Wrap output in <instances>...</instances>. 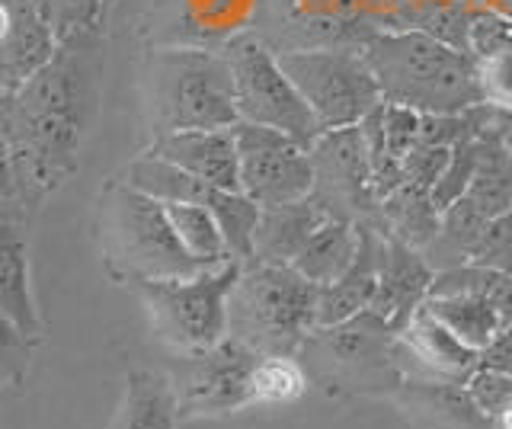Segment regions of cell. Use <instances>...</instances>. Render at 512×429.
Instances as JSON below:
<instances>
[{
  "instance_id": "obj_1",
  "label": "cell",
  "mask_w": 512,
  "mask_h": 429,
  "mask_svg": "<svg viewBox=\"0 0 512 429\" xmlns=\"http://www.w3.org/2000/svg\"><path fill=\"white\" fill-rule=\"evenodd\" d=\"M103 36L71 33L45 68L4 97V221L29 228L80 164L100 103Z\"/></svg>"
},
{
  "instance_id": "obj_2",
  "label": "cell",
  "mask_w": 512,
  "mask_h": 429,
  "mask_svg": "<svg viewBox=\"0 0 512 429\" xmlns=\"http://www.w3.org/2000/svg\"><path fill=\"white\" fill-rule=\"evenodd\" d=\"M384 103L416 113H464L484 103L477 58L436 39L426 29H381L362 39Z\"/></svg>"
},
{
  "instance_id": "obj_3",
  "label": "cell",
  "mask_w": 512,
  "mask_h": 429,
  "mask_svg": "<svg viewBox=\"0 0 512 429\" xmlns=\"http://www.w3.org/2000/svg\"><path fill=\"white\" fill-rule=\"evenodd\" d=\"M96 241L106 276L122 285L180 279L208 269L183 247L167 205L122 177L106 183L96 199Z\"/></svg>"
},
{
  "instance_id": "obj_4",
  "label": "cell",
  "mask_w": 512,
  "mask_h": 429,
  "mask_svg": "<svg viewBox=\"0 0 512 429\" xmlns=\"http://www.w3.org/2000/svg\"><path fill=\"white\" fill-rule=\"evenodd\" d=\"M144 119L151 141L240 122L228 55L212 49H157L144 61Z\"/></svg>"
},
{
  "instance_id": "obj_5",
  "label": "cell",
  "mask_w": 512,
  "mask_h": 429,
  "mask_svg": "<svg viewBox=\"0 0 512 429\" xmlns=\"http://www.w3.org/2000/svg\"><path fill=\"white\" fill-rule=\"evenodd\" d=\"M298 359L311 385L327 394L394 397L407 378V349L400 333L375 311L333 327H314Z\"/></svg>"
},
{
  "instance_id": "obj_6",
  "label": "cell",
  "mask_w": 512,
  "mask_h": 429,
  "mask_svg": "<svg viewBox=\"0 0 512 429\" xmlns=\"http://www.w3.org/2000/svg\"><path fill=\"white\" fill-rule=\"evenodd\" d=\"M320 285L292 263H247L231 292L228 337L260 356H301L317 327Z\"/></svg>"
},
{
  "instance_id": "obj_7",
  "label": "cell",
  "mask_w": 512,
  "mask_h": 429,
  "mask_svg": "<svg viewBox=\"0 0 512 429\" xmlns=\"http://www.w3.org/2000/svg\"><path fill=\"white\" fill-rule=\"evenodd\" d=\"M244 263L228 260L196 276L138 282V292L154 337L180 356H196L228 337L231 292Z\"/></svg>"
},
{
  "instance_id": "obj_8",
  "label": "cell",
  "mask_w": 512,
  "mask_h": 429,
  "mask_svg": "<svg viewBox=\"0 0 512 429\" xmlns=\"http://www.w3.org/2000/svg\"><path fill=\"white\" fill-rule=\"evenodd\" d=\"M279 61L324 132L359 125L384 103L381 84L362 55V45L279 52Z\"/></svg>"
},
{
  "instance_id": "obj_9",
  "label": "cell",
  "mask_w": 512,
  "mask_h": 429,
  "mask_svg": "<svg viewBox=\"0 0 512 429\" xmlns=\"http://www.w3.org/2000/svg\"><path fill=\"white\" fill-rule=\"evenodd\" d=\"M224 55L231 61L240 122L279 129L298 138L304 148H314L324 129L295 81L285 74L279 52L260 36H237L224 45Z\"/></svg>"
},
{
  "instance_id": "obj_10",
  "label": "cell",
  "mask_w": 512,
  "mask_h": 429,
  "mask_svg": "<svg viewBox=\"0 0 512 429\" xmlns=\"http://www.w3.org/2000/svg\"><path fill=\"white\" fill-rule=\"evenodd\" d=\"M314 189L311 196L324 205L330 218L356 221V225H378V189L368 157L362 122L349 129H333L317 138L311 148Z\"/></svg>"
},
{
  "instance_id": "obj_11",
  "label": "cell",
  "mask_w": 512,
  "mask_h": 429,
  "mask_svg": "<svg viewBox=\"0 0 512 429\" xmlns=\"http://www.w3.org/2000/svg\"><path fill=\"white\" fill-rule=\"evenodd\" d=\"M260 353L234 337L196 356H180V372L173 375L180 394V420L228 417L253 407V372Z\"/></svg>"
},
{
  "instance_id": "obj_12",
  "label": "cell",
  "mask_w": 512,
  "mask_h": 429,
  "mask_svg": "<svg viewBox=\"0 0 512 429\" xmlns=\"http://www.w3.org/2000/svg\"><path fill=\"white\" fill-rule=\"evenodd\" d=\"M237 154H240V193L250 196L260 209L308 199L314 189L311 148L298 138L266 125L237 122Z\"/></svg>"
},
{
  "instance_id": "obj_13",
  "label": "cell",
  "mask_w": 512,
  "mask_h": 429,
  "mask_svg": "<svg viewBox=\"0 0 512 429\" xmlns=\"http://www.w3.org/2000/svg\"><path fill=\"white\" fill-rule=\"evenodd\" d=\"M0 314H4V378L10 385H23L29 356L45 340V321L32 295L23 228L10 221H4V237H0Z\"/></svg>"
},
{
  "instance_id": "obj_14",
  "label": "cell",
  "mask_w": 512,
  "mask_h": 429,
  "mask_svg": "<svg viewBox=\"0 0 512 429\" xmlns=\"http://www.w3.org/2000/svg\"><path fill=\"white\" fill-rule=\"evenodd\" d=\"M436 282V266L429 263L426 250H416L397 237L381 234V263H378V292L368 311L388 321L397 333L420 311Z\"/></svg>"
},
{
  "instance_id": "obj_15",
  "label": "cell",
  "mask_w": 512,
  "mask_h": 429,
  "mask_svg": "<svg viewBox=\"0 0 512 429\" xmlns=\"http://www.w3.org/2000/svg\"><path fill=\"white\" fill-rule=\"evenodd\" d=\"M0 42H4L0 71H4V97H7V93L20 90L32 74L52 61L61 39L36 0H4Z\"/></svg>"
},
{
  "instance_id": "obj_16",
  "label": "cell",
  "mask_w": 512,
  "mask_h": 429,
  "mask_svg": "<svg viewBox=\"0 0 512 429\" xmlns=\"http://www.w3.org/2000/svg\"><path fill=\"white\" fill-rule=\"evenodd\" d=\"M148 151L218 189L240 193V154L234 129H192L164 135L151 141Z\"/></svg>"
},
{
  "instance_id": "obj_17",
  "label": "cell",
  "mask_w": 512,
  "mask_h": 429,
  "mask_svg": "<svg viewBox=\"0 0 512 429\" xmlns=\"http://www.w3.org/2000/svg\"><path fill=\"white\" fill-rule=\"evenodd\" d=\"M407 349V375H432L448 381H468L480 369V353L464 346L426 305L400 330Z\"/></svg>"
},
{
  "instance_id": "obj_18",
  "label": "cell",
  "mask_w": 512,
  "mask_h": 429,
  "mask_svg": "<svg viewBox=\"0 0 512 429\" xmlns=\"http://www.w3.org/2000/svg\"><path fill=\"white\" fill-rule=\"evenodd\" d=\"M394 401L429 429H496L487 413L474 404L468 381L407 375Z\"/></svg>"
},
{
  "instance_id": "obj_19",
  "label": "cell",
  "mask_w": 512,
  "mask_h": 429,
  "mask_svg": "<svg viewBox=\"0 0 512 429\" xmlns=\"http://www.w3.org/2000/svg\"><path fill=\"white\" fill-rule=\"evenodd\" d=\"M378 263H381V231L375 225H362V247L346 273L320 285L317 298V327H333L352 321L372 308L378 292Z\"/></svg>"
},
{
  "instance_id": "obj_20",
  "label": "cell",
  "mask_w": 512,
  "mask_h": 429,
  "mask_svg": "<svg viewBox=\"0 0 512 429\" xmlns=\"http://www.w3.org/2000/svg\"><path fill=\"white\" fill-rule=\"evenodd\" d=\"M330 215L314 196L269 205L260 215L253 237V263H295V257L311 241V234L324 225Z\"/></svg>"
},
{
  "instance_id": "obj_21",
  "label": "cell",
  "mask_w": 512,
  "mask_h": 429,
  "mask_svg": "<svg viewBox=\"0 0 512 429\" xmlns=\"http://www.w3.org/2000/svg\"><path fill=\"white\" fill-rule=\"evenodd\" d=\"M180 423V394L173 375L157 369H132L125 375L122 404L109 429H176Z\"/></svg>"
},
{
  "instance_id": "obj_22",
  "label": "cell",
  "mask_w": 512,
  "mask_h": 429,
  "mask_svg": "<svg viewBox=\"0 0 512 429\" xmlns=\"http://www.w3.org/2000/svg\"><path fill=\"white\" fill-rule=\"evenodd\" d=\"M442 225V209L432 199V189H423L416 183L397 186L391 196H384L378 205V231L397 237L416 250H426L436 241Z\"/></svg>"
},
{
  "instance_id": "obj_23",
  "label": "cell",
  "mask_w": 512,
  "mask_h": 429,
  "mask_svg": "<svg viewBox=\"0 0 512 429\" xmlns=\"http://www.w3.org/2000/svg\"><path fill=\"white\" fill-rule=\"evenodd\" d=\"M359 247H362V225L343 218H327L311 234V241L304 244L292 266L314 285H330L359 257Z\"/></svg>"
},
{
  "instance_id": "obj_24",
  "label": "cell",
  "mask_w": 512,
  "mask_h": 429,
  "mask_svg": "<svg viewBox=\"0 0 512 429\" xmlns=\"http://www.w3.org/2000/svg\"><path fill=\"white\" fill-rule=\"evenodd\" d=\"M468 199L487 218H496L512 209V151L503 138V122L493 125V129L480 138Z\"/></svg>"
},
{
  "instance_id": "obj_25",
  "label": "cell",
  "mask_w": 512,
  "mask_h": 429,
  "mask_svg": "<svg viewBox=\"0 0 512 429\" xmlns=\"http://www.w3.org/2000/svg\"><path fill=\"white\" fill-rule=\"evenodd\" d=\"M426 308L436 314L464 346L477 349V353H484L506 327V317L496 311V305H490L487 298H477V295H432L426 301Z\"/></svg>"
},
{
  "instance_id": "obj_26",
  "label": "cell",
  "mask_w": 512,
  "mask_h": 429,
  "mask_svg": "<svg viewBox=\"0 0 512 429\" xmlns=\"http://www.w3.org/2000/svg\"><path fill=\"white\" fill-rule=\"evenodd\" d=\"M487 221L490 218L480 212L468 196L458 199L455 205H448L442 212V225H439L436 241L426 247V257L432 266H436V273L471 263L480 237L487 231Z\"/></svg>"
},
{
  "instance_id": "obj_27",
  "label": "cell",
  "mask_w": 512,
  "mask_h": 429,
  "mask_svg": "<svg viewBox=\"0 0 512 429\" xmlns=\"http://www.w3.org/2000/svg\"><path fill=\"white\" fill-rule=\"evenodd\" d=\"M164 205H167L173 231L180 234L183 247L202 266L212 269V266L234 260L231 250H228V241H224V231L218 225V218L208 205H199V202H164Z\"/></svg>"
},
{
  "instance_id": "obj_28",
  "label": "cell",
  "mask_w": 512,
  "mask_h": 429,
  "mask_svg": "<svg viewBox=\"0 0 512 429\" xmlns=\"http://www.w3.org/2000/svg\"><path fill=\"white\" fill-rule=\"evenodd\" d=\"M311 378L295 356H263L253 372V404L285 407L308 391Z\"/></svg>"
},
{
  "instance_id": "obj_29",
  "label": "cell",
  "mask_w": 512,
  "mask_h": 429,
  "mask_svg": "<svg viewBox=\"0 0 512 429\" xmlns=\"http://www.w3.org/2000/svg\"><path fill=\"white\" fill-rule=\"evenodd\" d=\"M480 138H484V135H480ZM480 138L461 141V145H455L452 154H448V164L442 170V177H439L436 186H432V199H436V205L442 212L448 209V205H455L458 199L468 196V186L474 180V167H477Z\"/></svg>"
},
{
  "instance_id": "obj_30",
  "label": "cell",
  "mask_w": 512,
  "mask_h": 429,
  "mask_svg": "<svg viewBox=\"0 0 512 429\" xmlns=\"http://www.w3.org/2000/svg\"><path fill=\"white\" fill-rule=\"evenodd\" d=\"M477 81L487 106H496L500 113H512V49L480 55Z\"/></svg>"
},
{
  "instance_id": "obj_31",
  "label": "cell",
  "mask_w": 512,
  "mask_h": 429,
  "mask_svg": "<svg viewBox=\"0 0 512 429\" xmlns=\"http://www.w3.org/2000/svg\"><path fill=\"white\" fill-rule=\"evenodd\" d=\"M471 263L512 276V209L487 221V231L480 237Z\"/></svg>"
},
{
  "instance_id": "obj_32",
  "label": "cell",
  "mask_w": 512,
  "mask_h": 429,
  "mask_svg": "<svg viewBox=\"0 0 512 429\" xmlns=\"http://www.w3.org/2000/svg\"><path fill=\"white\" fill-rule=\"evenodd\" d=\"M468 391L474 397V404L487 413L490 420H496L500 413L512 407V375L496 372V369H477L468 378Z\"/></svg>"
},
{
  "instance_id": "obj_33",
  "label": "cell",
  "mask_w": 512,
  "mask_h": 429,
  "mask_svg": "<svg viewBox=\"0 0 512 429\" xmlns=\"http://www.w3.org/2000/svg\"><path fill=\"white\" fill-rule=\"evenodd\" d=\"M448 154L452 148H429V145H416L407 157H404V180L416 183L423 189H432L439 183L442 170L448 164Z\"/></svg>"
},
{
  "instance_id": "obj_34",
  "label": "cell",
  "mask_w": 512,
  "mask_h": 429,
  "mask_svg": "<svg viewBox=\"0 0 512 429\" xmlns=\"http://www.w3.org/2000/svg\"><path fill=\"white\" fill-rule=\"evenodd\" d=\"M480 369H496L512 375V324H506L484 353H480Z\"/></svg>"
},
{
  "instance_id": "obj_35",
  "label": "cell",
  "mask_w": 512,
  "mask_h": 429,
  "mask_svg": "<svg viewBox=\"0 0 512 429\" xmlns=\"http://www.w3.org/2000/svg\"><path fill=\"white\" fill-rule=\"evenodd\" d=\"M493 426H496V429H512V407H509L506 413H500V417L493 420Z\"/></svg>"
},
{
  "instance_id": "obj_36",
  "label": "cell",
  "mask_w": 512,
  "mask_h": 429,
  "mask_svg": "<svg viewBox=\"0 0 512 429\" xmlns=\"http://www.w3.org/2000/svg\"><path fill=\"white\" fill-rule=\"evenodd\" d=\"M503 138H506V145L512 151V113H503Z\"/></svg>"
}]
</instances>
